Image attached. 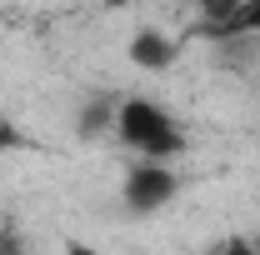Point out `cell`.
Listing matches in <instances>:
<instances>
[{
  "label": "cell",
  "instance_id": "11",
  "mask_svg": "<svg viewBox=\"0 0 260 255\" xmlns=\"http://www.w3.org/2000/svg\"><path fill=\"white\" fill-rule=\"evenodd\" d=\"M255 250H260V235H255Z\"/></svg>",
  "mask_w": 260,
  "mask_h": 255
},
{
  "label": "cell",
  "instance_id": "4",
  "mask_svg": "<svg viewBox=\"0 0 260 255\" xmlns=\"http://www.w3.org/2000/svg\"><path fill=\"white\" fill-rule=\"evenodd\" d=\"M205 35L215 45H225V40H260V0H240L220 25H205Z\"/></svg>",
  "mask_w": 260,
  "mask_h": 255
},
{
  "label": "cell",
  "instance_id": "9",
  "mask_svg": "<svg viewBox=\"0 0 260 255\" xmlns=\"http://www.w3.org/2000/svg\"><path fill=\"white\" fill-rule=\"evenodd\" d=\"M15 140H20V135H15V125H10V120H5V115H0V155H5V150H10V145H15Z\"/></svg>",
  "mask_w": 260,
  "mask_h": 255
},
{
  "label": "cell",
  "instance_id": "6",
  "mask_svg": "<svg viewBox=\"0 0 260 255\" xmlns=\"http://www.w3.org/2000/svg\"><path fill=\"white\" fill-rule=\"evenodd\" d=\"M210 255H260V250H255V240H250V235H225Z\"/></svg>",
  "mask_w": 260,
  "mask_h": 255
},
{
  "label": "cell",
  "instance_id": "5",
  "mask_svg": "<svg viewBox=\"0 0 260 255\" xmlns=\"http://www.w3.org/2000/svg\"><path fill=\"white\" fill-rule=\"evenodd\" d=\"M195 5H200L205 25H220V20H225V15L235 10V5H240V0H195Z\"/></svg>",
  "mask_w": 260,
  "mask_h": 255
},
{
  "label": "cell",
  "instance_id": "2",
  "mask_svg": "<svg viewBox=\"0 0 260 255\" xmlns=\"http://www.w3.org/2000/svg\"><path fill=\"white\" fill-rule=\"evenodd\" d=\"M175 195H180V175H175L165 160H140V165L125 175V205L135 210V215H155V210H165Z\"/></svg>",
  "mask_w": 260,
  "mask_h": 255
},
{
  "label": "cell",
  "instance_id": "7",
  "mask_svg": "<svg viewBox=\"0 0 260 255\" xmlns=\"http://www.w3.org/2000/svg\"><path fill=\"white\" fill-rule=\"evenodd\" d=\"M0 255H25V245H20L15 230H0Z\"/></svg>",
  "mask_w": 260,
  "mask_h": 255
},
{
  "label": "cell",
  "instance_id": "10",
  "mask_svg": "<svg viewBox=\"0 0 260 255\" xmlns=\"http://www.w3.org/2000/svg\"><path fill=\"white\" fill-rule=\"evenodd\" d=\"M110 5H125V0H110Z\"/></svg>",
  "mask_w": 260,
  "mask_h": 255
},
{
  "label": "cell",
  "instance_id": "3",
  "mask_svg": "<svg viewBox=\"0 0 260 255\" xmlns=\"http://www.w3.org/2000/svg\"><path fill=\"white\" fill-rule=\"evenodd\" d=\"M175 40L170 35H160L155 25H145V30L130 35V65H140V70H150V75H160V70H170L175 65Z\"/></svg>",
  "mask_w": 260,
  "mask_h": 255
},
{
  "label": "cell",
  "instance_id": "1",
  "mask_svg": "<svg viewBox=\"0 0 260 255\" xmlns=\"http://www.w3.org/2000/svg\"><path fill=\"white\" fill-rule=\"evenodd\" d=\"M115 140L130 145L140 160H170L185 155V130L170 120V110H160L145 95H125L115 105Z\"/></svg>",
  "mask_w": 260,
  "mask_h": 255
},
{
  "label": "cell",
  "instance_id": "8",
  "mask_svg": "<svg viewBox=\"0 0 260 255\" xmlns=\"http://www.w3.org/2000/svg\"><path fill=\"white\" fill-rule=\"evenodd\" d=\"M60 255H100V250L90 245V240H75V235H70V240L60 245Z\"/></svg>",
  "mask_w": 260,
  "mask_h": 255
}]
</instances>
